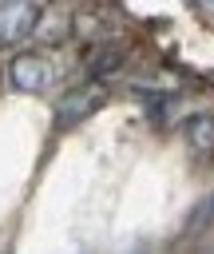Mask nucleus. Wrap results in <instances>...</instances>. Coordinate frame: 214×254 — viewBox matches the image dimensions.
I'll return each instance as SVG.
<instances>
[{"label": "nucleus", "instance_id": "nucleus-7", "mask_svg": "<svg viewBox=\"0 0 214 254\" xmlns=\"http://www.w3.org/2000/svg\"><path fill=\"white\" fill-rule=\"evenodd\" d=\"M186 4H198V0H186Z\"/></svg>", "mask_w": 214, "mask_h": 254}, {"label": "nucleus", "instance_id": "nucleus-5", "mask_svg": "<svg viewBox=\"0 0 214 254\" xmlns=\"http://www.w3.org/2000/svg\"><path fill=\"white\" fill-rule=\"evenodd\" d=\"M87 71L95 75V79H111V75H119L123 71V64H127V52L119 48V44H107V40H99V44H91L87 48Z\"/></svg>", "mask_w": 214, "mask_h": 254}, {"label": "nucleus", "instance_id": "nucleus-2", "mask_svg": "<svg viewBox=\"0 0 214 254\" xmlns=\"http://www.w3.org/2000/svg\"><path fill=\"white\" fill-rule=\"evenodd\" d=\"M8 83L24 95H44L52 87V64L40 52H20L8 60Z\"/></svg>", "mask_w": 214, "mask_h": 254}, {"label": "nucleus", "instance_id": "nucleus-6", "mask_svg": "<svg viewBox=\"0 0 214 254\" xmlns=\"http://www.w3.org/2000/svg\"><path fill=\"white\" fill-rule=\"evenodd\" d=\"M186 143L198 155H214V115H190L186 119Z\"/></svg>", "mask_w": 214, "mask_h": 254}, {"label": "nucleus", "instance_id": "nucleus-1", "mask_svg": "<svg viewBox=\"0 0 214 254\" xmlns=\"http://www.w3.org/2000/svg\"><path fill=\"white\" fill-rule=\"evenodd\" d=\"M103 103H107V79H95V75H91L87 83L63 91V99L55 103V123H59V127H75V123H83L87 115H95Z\"/></svg>", "mask_w": 214, "mask_h": 254}, {"label": "nucleus", "instance_id": "nucleus-3", "mask_svg": "<svg viewBox=\"0 0 214 254\" xmlns=\"http://www.w3.org/2000/svg\"><path fill=\"white\" fill-rule=\"evenodd\" d=\"M36 16H40V8L32 0H8V4H0V48L28 40L36 32Z\"/></svg>", "mask_w": 214, "mask_h": 254}, {"label": "nucleus", "instance_id": "nucleus-4", "mask_svg": "<svg viewBox=\"0 0 214 254\" xmlns=\"http://www.w3.org/2000/svg\"><path fill=\"white\" fill-rule=\"evenodd\" d=\"M71 32H75V12H71L67 0H55V4L40 8V16H36V32H32V36H40L44 44H63Z\"/></svg>", "mask_w": 214, "mask_h": 254}]
</instances>
